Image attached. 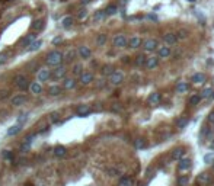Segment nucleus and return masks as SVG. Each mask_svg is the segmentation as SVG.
Returning a JSON list of instances; mask_svg holds the SVG:
<instances>
[{
    "instance_id": "f257e3e1",
    "label": "nucleus",
    "mask_w": 214,
    "mask_h": 186,
    "mask_svg": "<svg viewBox=\"0 0 214 186\" xmlns=\"http://www.w3.org/2000/svg\"><path fill=\"white\" fill-rule=\"evenodd\" d=\"M45 61H47V64H48L50 67H57L64 61V54H63L61 51H58V49H54V51L48 52Z\"/></svg>"
},
{
    "instance_id": "f03ea898",
    "label": "nucleus",
    "mask_w": 214,
    "mask_h": 186,
    "mask_svg": "<svg viewBox=\"0 0 214 186\" xmlns=\"http://www.w3.org/2000/svg\"><path fill=\"white\" fill-rule=\"evenodd\" d=\"M108 77H109V83L114 84V86H118V84L124 82V73L120 70H114Z\"/></svg>"
},
{
    "instance_id": "7ed1b4c3",
    "label": "nucleus",
    "mask_w": 214,
    "mask_h": 186,
    "mask_svg": "<svg viewBox=\"0 0 214 186\" xmlns=\"http://www.w3.org/2000/svg\"><path fill=\"white\" fill-rule=\"evenodd\" d=\"M15 84H16L21 90H28V89H29V80L26 79L25 74H18V76L15 77Z\"/></svg>"
},
{
    "instance_id": "20e7f679",
    "label": "nucleus",
    "mask_w": 214,
    "mask_h": 186,
    "mask_svg": "<svg viewBox=\"0 0 214 186\" xmlns=\"http://www.w3.org/2000/svg\"><path fill=\"white\" fill-rule=\"evenodd\" d=\"M127 42H128V39L125 38V35H115L114 39H112V44L115 48H125L127 47Z\"/></svg>"
},
{
    "instance_id": "39448f33",
    "label": "nucleus",
    "mask_w": 214,
    "mask_h": 186,
    "mask_svg": "<svg viewBox=\"0 0 214 186\" xmlns=\"http://www.w3.org/2000/svg\"><path fill=\"white\" fill-rule=\"evenodd\" d=\"M92 114V109L89 105H79L76 109V115L80 116V118H85V116H89Z\"/></svg>"
},
{
    "instance_id": "423d86ee",
    "label": "nucleus",
    "mask_w": 214,
    "mask_h": 186,
    "mask_svg": "<svg viewBox=\"0 0 214 186\" xmlns=\"http://www.w3.org/2000/svg\"><path fill=\"white\" fill-rule=\"evenodd\" d=\"M79 80H80L83 86H88V84L93 82V74L90 71H82V74L79 76Z\"/></svg>"
},
{
    "instance_id": "0eeeda50",
    "label": "nucleus",
    "mask_w": 214,
    "mask_h": 186,
    "mask_svg": "<svg viewBox=\"0 0 214 186\" xmlns=\"http://www.w3.org/2000/svg\"><path fill=\"white\" fill-rule=\"evenodd\" d=\"M77 54H79L80 58L88 60V58H90V55H92V51H90V48L86 47V45H80V47L77 48Z\"/></svg>"
},
{
    "instance_id": "6e6552de",
    "label": "nucleus",
    "mask_w": 214,
    "mask_h": 186,
    "mask_svg": "<svg viewBox=\"0 0 214 186\" xmlns=\"http://www.w3.org/2000/svg\"><path fill=\"white\" fill-rule=\"evenodd\" d=\"M141 45H143V48L146 49V51H154V49L159 47V45H157V41L153 39V38L146 39L144 42H141Z\"/></svg>"
},
{
    "instance_id": "1a4fd4ad",
    "label": "nucleus",
    "mask_w": 214,
    "mask_h": 186,
    "mask_svg": "<svg viewBox=\"0 0 214 186\" xmlns=\"http://www.w3.org/2000/svg\"><path fill=\"white\" fill-rule=\"evenodd\" d=\"M37 79H38V82H48L50 79H51V70H48V68H41L38 71V74H37Z\"/></svg>"
},
{
    "instance_id": "9d476101",
    "label": "nucleus",
    "mask_w": 214,
    "mask_h": 186,
    "mask_svg": "<svg viewBox=\"0 0 214 186\" xmlns=\"http://www.w3.org/2000/svg\"><path fill=\"white\" fill-rule=\"evenodd\" d=\"M76 79H73V77H67L64 79V82H63V89H66V90H73V89L76 87Z\"/></svg>"
},
{
    "instance_id": "9b49d317",
    "label": "nucleus",
    "mask_w": 214,
    "mask_h": 186,
    "mask_svg": "<svg viewBox=\"0 0 214 186\" xmlns=\"http://www.w3.org/2000/svg\"><path fill=\"white\" fill-rule=\"evenodd\" d=\"M141 38L140 37H131V38L128 39V42H127V45L130 47V48L133 49H136V48H140L141 47Z\"/></svg>"
},
{
    "instance_id": "f8f14e48",
    "label": "nucleus",
    "mask_w": 214,
    "mask_h": 186,
    "mask_svg": "<svg viewBox=\"0 0 214 186\" xmlns=\"http://www.w3.org/2000/svg\"><path fill=\"white\" fill-rule=\"evenodd\" d=\"M160 99H162L160 93H159V92H153V93H152V95H150V96L147 98V102H149V105H152V106H156V105H159Z\"/></svg>"
},
{
    "instance_id": "ddd939ff",
    "label": "nucleus",
    "mask_w": 214,
    "mask_h": 186,
    "mask_svg": "<svg viewBox=\"0 0 214 186\" xmlns=\"http://www.w3.org/2000/svg\"><path fill=\"white\" fill-rule=\"evenodd\" d=\"M29 92L34 93V95H39V93H42V86H41V82H31V83H29Z\"/></svg>"
},
{
    "instance_id": "4468645a",
    "label": "nucleus",
    "mask_w": 214,
    "mask_h": 186,
    "mask_svg": "<svg viewBox=\"0 0 214 186\" xmlns=\"http://www.w3.org/2000/svg\"><path fill=\"white\" fill-rule=\"evenodd\" d=\"M188 90H189V84H188L187 82L179 80V82L176 83V86H175V92L176 93H187Z\"/></svg>"
},
{
    "instance_id": "2eb2a0df",
    "label": "nucleus",
    "mask_w": 214,
    "mask_h": 186,
    "mask_svg": "<svg viewBox=\"0 0 214 186\" xmlns=\"http://www.w3.org/2000/svg\"><path fill=\"white\" fill-rule=\"evenodd\" d=\"M157 64H159L157 57H149V58H146V63H144V66L147 67V70H153V68H156Z\"/></svg>"
},
{
    "instance_id": "dca6fc26",
    "label": "nucleus",
    "mask_w": 214,
    "mask_h": 186,
    "mask_svg": "<svg viewBox=\"0 0 214 186\" xmlns=\"http://www.w3.org/2000/svg\"><path fill=\"white\" fill-rule=\"evenodd\" d=\"M34 39H37V32H31V33H28L26 37H23L22 39H21V45L22 47H28V45L32 42Z\"/></svg>"
},
{
    "instance_id": "f3484780",
    "label": "nucleus",
    "mask_w": 214,
    "mask_h": 186,
    "mask_svg": "<svg viewBox=\"0 0 214 186\" xmlns=\"http://www.w3.org/2000/svg\"><path fill=\"white\" fill-rule=\"evenodd\" d=\"M44 26H45V23H44V21L42 19H37V21H34L32 22V25H31V28H32V32H41L42 29H44Z\"/></svg>"
},
{
    "instance_id": "a211bd4d",
    "label": "nucleus",
    "mask_w": 214,
    "mask_h": 186,
    "mask_svg": "<svg viewBox=\"0 0 214 186\" xmlns=\"http://www.w3.org/2000/svg\"><path fill=\"white\" fill-rule=\"evenodd\" d=\"M191 169V160L189 159H181L179 164H178V170L179 172H187Z\"/></svg>"
},
{
    "instance_id": "6ab92c4d",
    "label": "nucleus",
    "mask_w": 214,
    "mask_h": 186,
    "mask_svg": "<svg viewBox=\"0 0 214 186\" xmlns=\"http://www.w3.org/2000/svg\"><path fill=\"white\" fill-rule=\"evenodd\" d=\"M163 41H165L168 45H175L176 41H178V38H176L175 33L168 32V33H165V35H163Z\"/></svg>"
},
{
    "instance_id": "aec40b11",
    "label": "nucleus",
    "mask_w": 214,
    "mask_h": 186,
    "mask_svg": "<svg viewBox=\"0 0 214 186\" xmlns=\"http://www.w3.org/2000/svg\"><path fill=\"white\" fill-rule=\"evenodd\" d=\"M66 67H60L57 66V68L54 70V73H51V77H54V79H63V77L66 76Z\"/></svg>"
},
{
    "instance_id": "412c9836",
    "label": "nucleus",
    "mask_w": 214,
    "mask_h": 186,
    "mask_svg": "<svg viewBox=\"0 0 214 186\" xmlns=\"http://www.w3.org/2000/svg\"><path fill=\"white\" fill-rule=\"evenodd\" d=\"M197 182L200 185H208V183H211V176L208 173H201V175H198Z\"/></svg>"
},
{
    "instance_id": "4be33fe9",
    "label": "nucleus",
    "mask_w": 214,
    "mask_h": 186,
    "mask_svg": "<svg viewBox=\"0 0 214 186\" xmlns=\"http://www.w3.org/2000/svg\"><path fill=\"white\" fill-rule=\"evenodd\" d=\"M73 16H70V15H67V16H63L61 17V21H60V23H61V26L64 28V29H69V28H71V25H73Z\"/></svg>"
},
{
    "instance_id": "5701e85b",
    "label": "nucleus",
    "mask_w": 214,
    "mask_h": 186,
    "mask_svg": "<svg viewBox=\"0 0 214 186\" xmlns=\"http://www.w3.org/2000/svg\"><path fill=\"white\" fill-rule=\"evenodd\" d=\"M25 102H26V98L23 95H16V96L12 98V105L13 106H22Z\"/></svg>"
},
{
    "instance_id": "b1692460",
    "label": "nucleus",
    "mask_w": 214,
    "mask_h": 186,
    "mask_svg": "<svg viewBox=\"0 0 214 186\" xmlns=\"http://www.w3.org/2000/svg\"><path fill=\"white\" fill-rule=\"evenodd\" d=\"M53 153H54L55 157H64L67 154V150L64 145H55L54 150H53Z\"/></svg>"
},
{
    "instance_id": "393cba45",
    "label": "nucleus",
    "mask_w": 214,
    "mask_h": 186,
    "mask_svg": "<svg viewBox=\"0 0 214 186\" xmlns=\"http://www.w3.org/2000/svg\"><path fill=\"white\" fill-rule=\"evenodd\" d=\"M118 186H134V180H133V177H130V176H124V177L120 179Z\"/></svg>"
},
{
    "instance_id": "a878e982",
    "label": "nucleus",
    "mask_w": 214,
    "mask_h": 186,
    "mask_svg": "<svg viewBox=\"0 0 214 186\" xmlns=\"http://www.w3.org/2000/svg\"><path fill=\"white\" fill-rule=\"evenodd\" d=\"M41 45H42V41H41V39H34L32 42L28 45V47H29V48H28V51L34 52V51H37V49L41 48Z\"/></svg>"
},
{
    "instance_id": "bb28decb",
    "label": "nucleus",
    "mask_w": 214,
    "mask_h": 186,
    "mask_svg": "<svg viewBox=\"0 0 214 186\" xmlns=\"http://www.w3.org/2000/svg\"><path fill=\"white\" fill-rule=\"evenodd\" d=\"M61 92H63V87L58 86V84H53V86H50V89H48V93L51 96H58Z\"/></svg>"
},
{
    "instance_id": "cd10ccee",
    "label": "nucleus",
    "mask_w": 214,
    "mask_h": 186,
    "mask_svg": "<svg viewBox=\"0 0 214 186\" xmlns=\"http://www.w3.org/2000/svg\"><path fill=\"white\" fill-rule=\"evenodd\" d=\"M188 124H189V119H188L187 116H181V118L176 119V128H179V130L185 128Z\"/></svg>"
},
{
    "instance_id": "c85d7f7f",
    "label": "nucleus",
    "mask_w": 214,
    "mask_h": 186,
    "mask_svg": "<svg viewBox=\"0 0 214 186\" xmlns=\"http://www.w3.org/2000/svg\"><path fill=\"white\" fill-rule=\"evenodd\" d=\"M21 130H22V125L15 124V125H12L10 128L7 130V135H9V137H12V135H16V134H19V132H21Z\"/></svg>"
},
{
    "instance_id": "c756f323",
    "label": "nucleus",
    "mask_w": 214,
    "mask_h": 186,
    "mask_svg": "<svg viewBox=\"0 0 214 186\" xmlns=\"http://www.w3.org/2000/svg\"><path fill=\"white\" fill-rule=\"evenodd\" d=\"M192 82L197 83V84H203L205 82V74L204 73H195L194 76H192Z\"/></svg>"
},
{
    "instance_id": "7c9ffc66",
    "label": "nucleus",
    "mask_w": 214,
    "mask_h": 186,
    "mask_svg": "<svg viewBox=\"0 0 214 186\" xmlns=\"http://www.w3.org/2000/svg\"><path fill=\"white\" fill-rule=\"evenodd\" d=\"M184 154H185V150L181 147H178L173 150V153H172V159L173 160H181L184 157Z\"/></svg>"
},
{
    "instance_id": "2f4dec72",
    "label": "nucleus",
    "mask_w": 214,
    "mask_h": 186,
    "mask_svg": "<svg viewBox=\"0 0 214 186\" xmlns=\"http://www.w3.org/2000/svg\"><path fill=\"white\" fill-rule=\"evenodd\" d=\"M105 17H106V13H105V10H98V12H95V15H93V22H95V23L102 22Z\"/></svg>"
},
{
    "instance_id": "473e14b6",
    "label": "nucleus",
    "mask_w": 214,
    "mask_h": 186,
    "mask_svg": "<svg viewBox=\"0 0 214 186\" xmlns=\"http://www.w3.org/2000/svg\"><path fill=\"white\" fill-rule=\"evenodd\" d=\"M170 55V48L169 47H159V57L160 58H166Z\"/></svg>"
},
{
    "instance_id": "72a5a7b5",
    "label": "nucleus",
    "mask_w": 214,
    "mask_h": 186,
    "mask_svg": "<svg viewBox=\"0 0 214 186\" xmlns=\"http://www.w3.org/2000/svg\"><path fill=\"white\" fill-rule=\"evenodd\" d=\"M117 12H118V7L115 5H109L106 9H105V13H106V16H112V15H115Z\"/></svg>"
},
{
    "instance_id": "f704fd0d",
    "label": "nucleus",
    "mask_w": 214,
    "mask_h": 186,
    "mask_svg": "<svg viewBox=\"0 0 214 186\" xmlns=\"http://www.w3.org/2000/svg\"><path fill=\"white\" fill-rule=\"evenodd\" d=\"M201 135H205V137H208V138H213L214 137V132L211 131V128L210 126H204L203 130H201Z\"/></svg>"
},
{
    "instance_id": "c9c22d12",
    "label": "nucleus",
    "mask_w": 214,
    "mask_h": 186,
    "mask_svg": "<svg viewBox=\"0 0 214 186\" xmlns=\"http://www.w3.org/2000/svg\"><path fill=\"white\" fill-rule=\"evenodd\" d=\"M134 147L137 148V150L144 148V147H146V140H144V138H137V140L134 141Z\"/></svg>"
},
{
    "instance_id": "e433bc0d",
    "label": "nucleus",
    "mask_w": 214,
    "mask_h": 186,
    "mask_svg": "<svg viewBox=\"0 0 214 186\" xmlns=\"http://www.w3.org/2000/svg\"><path fill=\"white\" fill-rule=\"evenodd\" d=\"M201 96H200V95H192L191 98H189V100H188V103L189 105H198L200 103V102H201Z\"/></svg>"
},
{
    "instance_id": "4c0bfd02",
    "label": "nucleus",
    "mask_w": 214,
    "mask_h": 186,
    "mask_svg": "<svg viewBox=\"0 0 214 186\" xmlns=\"http://www.w3.org/2000/svg\"><path fill=\"white\" fill-rule=\"evenodd\" d=\"M144 63H146V55L140 54V55H137V57H136V66H137V67L144 66Z\"/></svg>"
},
{
    "instance_id": "58836bf2",
    "label": "nucleus",
    "mask_w": 214,
    "mask_h": 186,
    "mask_svg": "<svg viewBox=\"0 0 214 186\" xmlns=\"http://www.w3.org/2000/svg\"><path fill=\"white\" fill-rule=\"evenodd\" d=\"M96 44H98L99 47H102V45L106 44V35H105V33L98 35V38H96Z\"/></svg>"
},
{
    "instance_id": "ea45409f",
    "label": "nucleus",
    "mask_w": 214,
    "mask_h": 186,
    "mask_svg": "<svg viewBox=\"0 0 214 186\" xmlns=\"http://www.w3.org/2000/svg\"><path fill=\"white\" fill-rule=\"evenodd\" d=\"M188 183H189L188 176H179L178 177V186H187Z\"/></svg>"
},
{
    "instance_id": "a19ab883",
    "label": "nucleus",
    "mask_w": 214,
    "mask_h": 186,
    "mask_svg": "<svg viewBox=\"0 0 214 186\" xmlns=\"http://www.w3.org/2000/svg\"><path fill=\"white\" fill-rule=\"evenodd\" d=\"M88 17V10L86 9H80V10L77 12V19L79 21H85Z\"/></svg>"
},
{
    "instance_id": "79ce46f5",
    "label": "nucleus",
    "mask_w": 214,
    "mask_h": 186,
    "mask_svg": "<svg viewBox=\"0 0 214 186\" xmlns=\"http://www.w3.org/2000/svg\"><path fill=\"white\" fill-rule=\"evenodd\" d=\"M112 71H114V67L111 66V64H106V66H104V68H102V74H104V76H109Z\"/></svg>"
},
{
    "instance_id": "37998d69",
    "label": "nucleus",
    "mask_w": 214,
    "mask_h": 186,
    "mask_svg": "<svg viewBox=\"0 0 214 186\" xmlns=\"http://www.w3.org/2000/svg\"><path fill=\"white\" fill-rule=\"evenodd\" d=\"M50 119H51V122H60V112H51L50 114Z\"/></svg>"
},
{
    "instance_id": "c03bdc74",
    "label": "nucleus",
    "mask_w": 214,
    "mask_h": 186,
    "mask_svg": "<svg viewBox=\"0 0 214 186\" xmlns=\"http://www.w3.org/2000/svg\"><path fill=\"white\" fill-rule=\"evenodd\" d=\"M82 64H74V66H73V74H74V76H80V74H82Z\"/></svg>"
},
{
    "instance_id": "a18cd8bd",
    "label": "nucleus",
    "mask_w": 214,
    "mask_h": 186,
    "mask_svg": "<svg viewBox=\"0 0 214 186\" xmlns=\"http://www.w3.org/2000/svg\"><path fill=\"white\" fill-rule=\"evenodd\" d=\"M74 54H76L74 51H71V49H69V51H67L66 54H64V60H66V61H71V60H74Z\"/></svg>"
},
{
    "instance_id": "49530a36",
    "label": "nucleus",
    "mask_w": 214,
    "mask_h": 186,
    "mask_svg": "<svg viewBox=\"0 0 214 186\" xmlns=\"http://www.w3.org/2000/svg\"><path fill=\"white\" fill-rule=\"evenodd\" d=\"M211 93H213V89H211V87L204 89V90H203V95H201V98H204V99L211 98Z\"/></svg>"
},
{
    "instance_id": "de8ad7c7",
    "label": "nucleus",
    "mask_w": 214,
    "mask_h": 186,
    "mask_svg": "<svg viewBox=\"0 0 214 186\" xmlns=\"http://www.w3.org/2000/svg\"><path fill=\"white\" fill-rule=\"evenodd\" d=\"M2 157L5 160H7V161H10L12 159H13V156H12V151H9V150H5L3 153H2Z\"/></svg>"
},
{
    "instance_id": "09e8293b",
    "label": "nucleus",
    "mask_w": 214,
    "mask_h": 186,
    "mask_svg": "<svg viewBox=\"0 0 214 186\" xmlns=\"http://www.w3.org/2000/svg\"><path fill=\"white\" fill-rule=\"evenodd\" d=\"M9 60V52H2L0 54V64H5Z\"/></svg>"
},
{
    "instance_id": "8fccbe9b",
    "label": "nucleus",
    "mask_w": 214,
    "mask_h": 186,
    "mask_svg": "<svg viewBox=\"0 0 214 186\" xmlns=\"http://www.w3.org/2000/svg\"><path fill=\"white\" fill-rule=\"evenodd\" d=\"M187 37H188V32H187V31H185V29H184V31H182V29H181V31L178 32V35H176V38H178V39H182V38L185 39V38H187Z\"/></svg>"
},
{
    "instance_id": "3c124183",
    "label": "nucleus",
    "mask_w": 214,
    "mask_h": 186,
    "mask_svg": "<svg viewBox=\"0 0 214 186\" xmlns=\"http://www.w3.org/2000/svg\"><path fill=\"white\" fill-rule=\"evenodd\" d=\"M26 119H28L26 115H21L19 118H18V124H19V125H23V124L26 122Z\"/></svg>"
},
{
    "instance_id": "603ef678",
    "label": "nucleus",
    "mask_w": 214,
    "mask_h": 186,
    "mask_svg": "<svg viewBox=\"0 0 214 186\" xmlns=\"http://www.w3.org/2000/svg\"><path fill=\"white\" fill-rule=\"evenodd\" d=\"M213 159H214V151H213V153H210V154H207V156L204 157V160H205L207 163H211V161H213Z\"/></svg>"
},
{
    "instance_id": "864d4df0",
    "label": "nucleus",
    "mask_w": 214,
    "mask_h": 186,
    "mask_svg": "<svg viewBox=\"0 0 214 186\" xmlns=\"http://www.w3.org/2000/svg\"><path fill=\"white\" fill-rule=\"evenodd\" d=\"M207 121H208V124H214V110H211L208 114V118H207Z\"/></svg>"
},
{
    "instance_id": "5fc2aeb1",
    "label": "nucleus",
    "mask_w": 214,
    "mask_h": 186,
    "mask_svg": "<svg viewBox=\"0 0 214 186\" xmlns=\"http://www.w3.org/2000/svg\"><path fill=\"white\" fill-rule=\"evenodd\" d=\"M61 41H63V38H61V37H57V38H54L53 39V44H58V42H61Z\"/></svg>"
},
{
    "instance_id": "6e6d98bb",
    "label": "nucleus",
    "mask_w": 214,
    "mask_h": 186,
    "mask_svg": "<svg viewBox=\"0 0 214 186\" xmlns=\"http://www.w3.org/2000/svg\"><path fill=\"white\" fill-rule=\"evenodd\" d=\"M117 173H118V172H117V169H111L109 170V176H117Z\"/></svg>"
},
{
    "instance_id": "4d7b16f0",
    "label": "nucleus",
    "mask_w": 214,
    "mask_h": 186,
    "mask_svg": "<svg viewBox=\"0 0 214 186\" xmlns=\"http://www.w3.org/2000/svg\"><path fill=\"white\" fill-rule=\"evenodd\" d=\"M149 19H152V21H157V17H156V15H153V13H150V15H149Z\"/></svg>"
},
{
    "instance_id": "13d9d810",
    "label": "nucleus",
    "mask_w": 214,
    "mask_h": 186,
    "mask_svg": "<svg viewBox=\"0 0 214 186\" xmlns=\"http://www.w3.org/2000/svg\"><path fill=\"white\" fill-rule=\"evenodd\" d=\"M89 2H90V0H80V3H82V5H88Z\"/></svg>"
},
{
    "instance_id": "bf43d9fd",
    "label": "nucleus",
    "mask_w": 214,
    "mask_h": 186,
    "mask_svg": "<svg viewBox=\"0 0 214 186\" xmlns=\"http://www.w3.org/2000/svg\"><path fill=\"white\" fill-rule=\"evenodd\" d=\"M210 148H211V150H214V141L211 142V144H210Z\"/></svg>"
},
{
    "instance_id": "052dcab7",
    "label": "nucleus",
    "mask_w": 214,
    "mask_h": 186,
    "mask_svg": "<svg viewBox=\"0 0 214 186\" xmlns=\"http://www.w3.org/2000/svg\"><path fill=\"white\" fill-rule=\"evenodd\" d=\"M211 98H213V99H214V92H213V93H211Z\"/></svg>"
},
{
    "instance_id": "680f3d73",
    "label": "nucleus",
    "mask_w": 214,
    "mask_h": 186,
    "mask_svg": "<svg viewBox=\"0 0 214 186\" xmlns=\"http://www.w3.org/2000/svg\"><path fill=\"white\" fill-rule=\"evenodd\" d=\"M188 2H195V0H188Z\"/></svg>"
},
{
    "instance_id": "e2e57ef3",
    "label": "nucleus",
    "mask_w": 214,
    "mask_h": 186,
    "mask_svg": "<svg viewBox=\"0 0 214 186\" xmlns=\"http://www.w3.org/2000/svg\"><path fill=\"white\" fill-rule=\"evenodd\" d=\"M213 167H214V161H213Z\"/></svg>"
}]
</instances>
